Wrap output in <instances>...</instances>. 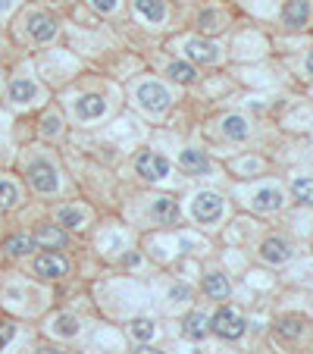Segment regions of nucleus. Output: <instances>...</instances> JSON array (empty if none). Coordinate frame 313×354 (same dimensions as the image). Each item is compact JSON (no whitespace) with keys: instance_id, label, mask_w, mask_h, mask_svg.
Here are the masks:
<instances>
[{"instance_id":"nucleus-4","label":"nucleus","mask_w":313,"mask_h":354,"mask_svg":"<svg viewBox=\"0 0 313 354\" xmlns=\"http://www.w3.org/2000/svg\"><path fill=\"white\" fill-rule=\"evenodd\" d=\"M182 57L188 63H194V66H216V63H222V47L210 38L194 35V38L182 41Z\"/></svg>"},{"instance_id":"nucleus-37","label":"nucleus","mask_w":313,"mask_h":354,"mask_svg":"<svg viewBox=\"0 0 313 354\" xmlns=\"http://www.w3.org/2000/svg\"><path fill=\"white\" fill-rule=\"evenodd\" d=\"M13 3H16V0H0V16L7 13V10H10V7H13Z\"/></svg>"},{"instance_id":"nucleus-9","label":"nucleus","mask_w":313,"mask_h":354,"mask_svg":"<svg viewBox=\"0 0 313 354\" xmlns=\"http://www.w3.org/2000/svg\"><path fill=\"white\" fill-rule=\"evenodd\" d=\"M294 257V245L285 235H267L260 241V261H267L269 267H282Z\"/></svg>"},{"instance_id":"nucleus-2","label":"nucleus","mask_w":313,"mask_h":354,"mask_svg":"<svg viewBox=\"0 0 313 354\" xmlns=\"http://www.w3.org/2000/svg\"><path fill=\"white\" fill-rule=\"evenodd\" d=\"M132 97H135V107L144 110L151 116H163L173 110V91H169L163 82H138L132 88Z\"/></svg>"},{"instance_id":"nucleus-10","label":"nucleus","mask_w":313,"mask_h":354,"mask_svg":"<svg viewBox=\"0 0 313 354\" xmlns=\"http://www.w3.org/2000/svg\"><path fill=\"white\" fill-rule=\"evenodd\" d=\"M32 270L41 279H63V276H69L73 267H69V257H63L60 251H44L32 261Z\"/></svg>"},{"instance_id":"nucleus-6","label":"nucleus","mask_w":313,"mask_h":354,"mask_svg":"<svg viewBox=\"0 0 313 354\" xmlns=\"http://www.w3.org/2000/svg\"><path fill=\"white\" fill-rule=\"evenodd\" d=\"M135 173L147 182H163L173 173V160L157 154V151H141V154L135 157Z\"/></svg>"},{"instance_id":"nucleus-31","label":"nucleus","mask_w":313,"mask_h":354,"mask_svg":"<svg viewBox=\"0 0 313 354\" xmlns=\"http://www.w3.org/2000/svg\"><path fill=\"white\" fill-rule=\"evenodd\" d=\"M60 132H63V120L57 113H47L44 120H41V135H44V138H57Z\"/></svg>"},{"instance_id":"nucleus-24","label":"nucleus","mask_w":313,"mask_h":354,"mask_svg":"<svg viewBox=\"0 0 313 354\" xmlns=\"http://www.w3.org/2000/svg\"><path fill=\"white\" fill-rule=\"evenodd\" d=\"M35 248H38L35 235H10V239L3 241V251H7L10 257H28Z\"/></svg>"},{"instance_id":"nucleus-19","label":"nucleus","mask_w":313,"mask_h":354,"mask_svg":"<svg viewBox=\"0 0 313 354\" xmlns=\"http://www.w3.org/2000/svg\"><path fill=\"white\" fill-rule=\"evenodd\" d=\"M7 97L10 104H19V107H26V104H35V100L41 97V88L35 85L32 79H13L7 88Z\"/></svg>"},{"instance_id":"nucleus-32","label":"nucleus","mask_w":313,"mask_h":354,"mask_svg":"<svg viewBox=\"0 0 313 354\" xmlns=\"http://www.w3.org/2000/svg\"><path fill=\"white\" fill-rule=\"evenodd\" d=\"M169 301H173V304L191 301V288H188V286H173V288H169Z\"/></svg>"},{"instance_id":"nucleus-12","label":"nucleus","mask_w":313,"mask_h":354,"mask_svg":"<svg viewBox=\"0 0 313 354\" xmlns=\"http://www.w3.org/2000/svg\"><path fill=\"white\" fill-rule=\"evenodd\" d=\"M147 220L157 223V226H173L179 220V201L169 198V194H157L147 204Z\"/></svg>"},{"instance_id":"nucleus-1","label":"nucleus","mask_w":313,"mask_h":354,"mask_svg":"<svg viewBox=\"0 0 313 354\" xmlns=\"http://www.w3.org/2000/svg\"><path fill=\"white\" fill-rule=\"evenodd\" d=\"M188 214L198 226H216L226 216V198L214 188H200L191 194V204H188Z\"/></svg>"},{"instance_id":"nucleus-28","label":"nucleus","mask_w":313,"mask_h":354,"mask_svg":"<svg viewBox=\"0 0 313 354\" xmlns=\"http://www.w3.org/2000/svg\"><path fill=\"white\" fill-rule=\"evenodd\" d=\"M301 326H304V320H301V317H282V320L276 323V333H279L282 339H298Z\"/></svg>"},{"instance_id":"nucleus-3","label":"nucleus","mask_w":313,"mask_h":354,"mask_svg":"<svg viewBox=\"0 0 313 354\" xmlns=\"http://www.w3.org/2000/svg\"><path fill=\"white\" fill-rule=\"evenodd\" d=\"M285 201H288V194L282 192L279 185H273V182H267V185H257V188H251V192L245 194V204L254 210V214H260V216L279 214V210L285 207Z\"/></svg>"},{"instance_id":"nucleus-30","label":"nucleus","mask_w":313,"mask_h":354,"mask_svg":"<svg viewBox=\"0 0 313 354\" xmlns=\"http://www.w3.org/2000/svg\"><path fill=\"white\" fill-rule=\"evenodd\" d=\"M88 7L100 16H120L122 13V0H88Z\"/></svg>"},{"instance_id":"nucleus-7","label":"nucleus","mask_w":313,"mask_h":354,"mask_svg":"<svg viewBox=\"0 0 313 354\" xmlns=\"http://www.w3.org/2000/svg\"><path fill=\"white\" fill-rule=\"evenodd\" d=\"M245 329H247L245 317H241L238 310H232V308H220L214 317H210V333L220 335V339H226V342L241 339Z\"/></svg>"},{"instance_id":"nucleus-35","label":"nucleus","mask_w":313,"mask_h":354,"mask_svg":"<svg viewBox=\"0 0 313 354\" xmlns=\"http://www.w3.org/2000/svg\"><path fill=\"white\" fill-rule=\"evenodd\" d=\"M32 354H66L63 348H57V345H41V348H35Z\"/></svg>"},{"instance_id":"nucleus-14","label":"nucleus","mask_w":313,"mask_h":354,"mask_svg":"<svg viewBox=\"0 0 313 354\" xmlns=\"http://www.w3.org/2000/svg\"><path fill=\"white\" fill-rule=\"evenodd\" d=\"M216 132H220V138L241 145V141L251 138V122H247V116H241V113H226L220 122H216Z\"/></svg>"},{"instance_id":"nucleus-13","label":"nucleus","mask_w":313,"mask_h":354,"mask_svg":"<svg viewBox=\"0 0 313 354\" xmlns=\"http://www.w3.org/2000/svg\"><path fill=\"white\" fill-rule=\"evenodd\" d=\"M310 16H313L310 0H285V7H282V26H285L288 32H301V28L310 26Z\"/></svg>"},{"instance_id":"nucleus-23","label":"nucleus","mask_w":313,"mask_h":354,"mask_svg":"<svg viewBox=\"0 0 313 354\" xmlns=\"http://www.w3.org/2000/svg\"><path fill=\"white\" fill-rule=\"evenodd\" d=\"M50 333H54L57 339H75V335L82 333V323H79V317H73V314H57L54 320H50Z\"/></svg>"},{"instance_id":"nucleus-11","label":"nucleus","mask_w":313,"mask_h":354,"mask_svg":"<svg viewBox=\"0 0 313 354\" xmlns=\"http://www.w3.org/2000/svg\"><path fill=\"white\" fill-rule=\"evenodd\" d=\"M73 116L79 122H97L107 116V100L100 94H82L73 100Z\"/></svg>"},{"instance_id":"nucleus-20","label":"nucleus","mask_w":313,"mask_h":354,"mask_svg":"<svg viewBox=\"0 0 313 354\" xmlns=\"http://www.w3.org/2000/svg\"><path fill=\"white\" fill-rule=\"evenodd\" d=\"M35 241H38L41 248H47V251H60V248L69 245V232L57 223V226H41L38 232H35Z\"/></svg>"},{"instance_id":"nucleus-36","label":"nucleus","mask_w":313,"mask_h":354,"mask_svg":"<svg viewBox=\"0 0 313 354\" xmlns=\"http://www.w3.org/2000/svg\"><path fill=\"white\" fill-rule=\"evenodd\" d=\"M304 73H307V75H313V47L307 50V57H304Z\"/></svg>"},{"instance_id":"nucleus-38","label":"nucleus","mask_w":313,"mask_h":354,"mask_svg":"<svg viewBox=\"0 0 313 354\" xmlns=\"http://www.w3.org/2000/svg\"><path fill=\"white\" fill-rule=\"evenodd\" d=\"M191 354H204V351H191Z\"/></svg>"},{"instance_id":"nucleus-5","label":"nucleus","mask_w":313,"mask_h":354,"mask_svg":"<svg viewBox=\"0 0 313 354\" xmlns=\"http://www.w3.org/2000/svg\"><path fill=\"white\" fill-rule=\"evenodd\" d=\"M26 179L38 194H57L60 192V169H57L50 160H32L28 169H26Z\"/></svg>"},{"instance_id":"nucleus-21","label":"nucleus","mask_w":313,"mask_h":354,"mask_svg":"<svg viewBox=\"0 0 313 354\" xmlns=\"http://www.w3.org/2000/svg\"><path fill=\"white\" fill-rule=\"evenodd\" d=\"M163 73H167V79L173 82V85H194V82H198V69L188 60H169Z\"/></svg>"},{"instance_id":"nucleus-22","label":"nucleus","mask_w":313,"mask_h":354,"mask_svg":"<svg viewBox=\"0 0 313 354\" xmlns=\"http://www.w3.org/2000/svg\"><path fill=\"white\" fill-rule=\"evenodd\" d=\"M182 335L191 342H200L204 335H210V317L200 314V310H191V314L182 320Z\"/></svg>"},{"instance_id":"nucleus-27","label":"nucleus","mask_w":313,"mask_h":354,"mask_svg":"<svg viewBox=\"0 0 313 354\" xmlns=\"http://www.w3.org/2000/svg\"><path fill=\"white\" fill-rule=\"evenodd\" d=\"M19 201H22L19 185L10 182V179H0V210H13Z\"/></svg>"},{"instance_id":"nucleus-18","label":"nucleus","mask_w":313,"mask_h":354,"mask_svg":"<svg viewBox=\"0 0 313 354\" xmlns=\"http://www.w3.org/2000/svg\"><path fill=\"white\" fill-rule=\"evenodd\" d=\"M88 220H91V214H88V207H82V204H66V207L57 210V223H60L63 229H73V232L88 229Z\"/></svg>"},{"instance_id":"nucleus-8","label":"nucleus","mask_w":313,"mask_h":354,"mask_svg":"<svg viewBox=\"0 0 313 354\" xmlns=\"http://www.w3.org/2000/svg\"><path fill=\"white\" fill-rule=\"evenodd\" d=\"M26 32L35 44H47V41L57 38L60 22H57L54 13H47V10H35V13H28V19H26Z\"/></svg>"},{"instance_id":"nucleus-25","label":"nucleus","mask_w":313,"mask_h":354,"mask_svg":"<svg viewBox=\"0 0 313 354\" xmlns=\"http://www.w3.org/2000/svg\"><path fill=\"white\" fill-rule=\"evenodd\" d=\"M292 198L304 207H313V176H294L292 179Z\"/></svg>"},{"instance_id":"nucleus-16","label":"nucleus","mask_w":313,"mask_h":354,"mask_svg":"<svg viewBox=\"0 0 313 354\" xmlns=\"http://www.w3.org/2000/svg\"><path fill=\"white\" fill-rule=\"evenodd\" d=\"M132 10H135V16H138L141 22H147L151 28L163 26L169 16L167 0H132Z\"/></svg>"},{"instance_id":"nucleus-33","label":"nucleus","mask_w":313,"mask_h":354,"mask_svg":"<svg viewBox=\"0 0 313 354\" xmlns=\"http://www.w3.org/2000/svg\"><path fill=\"white\" fill-rule=\"evenodd\" d=\"M13 335H16V323H0V351L13 342Z\"/></svg>"},{"instance_id":"nucleus-29","label":"nucleus","mask_w":313,"mask_h":354,"mask_svg":"<svg viewBox=\"0 0 313 354\" xmlns=\"http://www.w3.org/2000/svg\"><path fill=\"white\" fill-rule=\"evenodd\" d=\"M198 22H200V28H204V32H222V13H216V10H204V13L198 16Z\"/></svg>"},{"instance_id":"nucleus-17","label":"nucleus","mask_w":313,"mask_h":354,"mask_svg":"<svg viewBox=\"0 0 313 354\" xmlns=\"http://www.w3.org/2000/svg\"><path fill=\"white\" fill-rule=\"evenodd\" d=\"M200 288H204V295L210 301H229V295H232V286H229L226 273H220V270H210V273H204V279H200Z\"/></svg>"},{"instance_id":"nucleus-15","label":"nucleus","mask_w":313,"mask_h":354,"mask_svg":"<svg viewBox=\"0 0 313 354\" xmlns=\"http://www.w3.org/2000/svg\"><path fill=\"white\" fill-rule=\"evenodd\" d=\"M179 169L185 176H210L214 173V160H210L200 147H185L179 154Z\"/></svg>"},{"instance_id":"nucleus-26","label":"nucleus","mask_w":313,"mask_h":354,"mask_svg":"<svg viewBox=\"0 0 313 354\" xmlns=\"http://www.w3.org/2000/svg\"><path fill=\"white\" fill-rule=\"evenodd\" d=\"M129 335H132L135 342H151L153 335H157V323H153L151 317H135V320L129 323Z\"/></svg>"},{"instance_id":"nucleus-34","label":"nucleus","mask_w":313,"mask_h":354,"mask_svg":"<svg viewBox=\"0 0 313 354\" xmlns=\"http://www.w3.org/2000/svg\"><path fill=\"white\" fill-rule=\"evenodd\" d=\"M132 354H163L160 348H153L151 342H135V351Z\"/></svg>"}]
</instances>
